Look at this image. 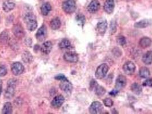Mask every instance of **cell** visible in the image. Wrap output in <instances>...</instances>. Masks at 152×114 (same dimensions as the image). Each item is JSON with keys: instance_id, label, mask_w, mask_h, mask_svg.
<instances>
[{"instance_id": "obj_1", "label": "cell", "mask_w": 152, "mask_h": 114, "mask_svg": "<svg viewBox=\"0 0 152 114\" xmlns=\"http://www.w3.org/2000/svg\"><path fill=\"white\" fill-rule=\"evenodd\" d=\"M24 22L27 29L30 32L34 31L37 27V22L35 16L33 13H28L24 17Z\"/></svg>"}, {"instance_id": "obj_2", "label": "cell", "mask_w": 152, "mask_h": 114, "mask_svg": "<svg viewBox=\"0 0 152 114\" xmlns=\"http://www.w3.org/2000/svg\"><path fill=\"white\" fill-rule=\"evenodd\" d=\"M17 82L16 79H10L8 82V86L5 90V97L7 99H12L14 96L16 92Z\"/></svg>"}, {"instance_id": "obj_3", "label": "cell", "mask_w": 152, "mask_h": 114, "mask_svg": "<svg viewBox=\"0 0 152 114\" xmlns=\"http://www.w3.org/2000/svg\"><path fill=\"white\" fill-rule=\"evenodd\" d=\"M62 7L66 13L72 14L76 11V1L75 0H64L62 2Z\"/></svg>"}, {"instance_id": "obj_4", "label": "cell", "mask_w": 152, "mask_h": 114, "mask_svg": "<svg viewBox=\"0 0 152 114\" xmlns=\"http://www.w3.org/2000/svg\"><path fill=\"white\" fill-rule=\"evenodd\" d=\"M109 71V67L106 63H102L100 65L95 72L96 78L98 79H103L107 74Z\"/></svg>"}, {"instance_id": "obj_5", "label": "cell", "mask_w": 152, "mask_h": 114, "mask_svg": "<svg viewBox=\"0 0 152 114\" xmlns=\"http://www.w3.org/2000/svg\"><path fill=\"white\" fill-rule=\"evenodd\" d=\"M25 70L24 65L18 62L13 63L11 66V70L12 73L18 76L22 74Z\"/></svg>"}, {"instance_id": "obj_6", "label": "cell", "mask_w": 152, "mask_h": 114, "mask_svg": "<svg viewBox=\"0 0 152 114\" xmlns=\"http://www.w3.org/2000/svg\"><path fill=\"white\" fill-rule=\"evenodd\" d=\"M135 64L132 61H127L124 63L122 67V69L124 72L127 75H131L135 72Z\"/></svg>"}, {"instance_id": "obj_7", "label": "cell", "mask_w": 152, "mask_h": 114, "mask_svg": "<svg viewBox=\"0 0 152 114\" xmlns=\"http://www.w3.org/2000/svg\"><path fill=\"white\" fill-rule=\"evenodd\" d=\"M103 110V106L100 102H93L89 107V113L92 114H101Z\"/></svg>"}, {"instance_id": "obj_8", "label": "cell", "mask_w": 152, "mask_h": 114, "mask_svg": "<svg viewBox=\"0 0 152 114\" xmlns=\"http://www.w3.org/2000/svg\"><path fill=\"white\" fill-rule=\"evenodd\" d=\"M59 87L62 91H64L67 94H70L73 90L72 84L68 79L61 81L59 84Z\"/></svg>"}, {"instance_id": "obj_9", "label": "cell", "mask_w": 152, "mask_h": 114, "mask_svg": "<svg viewBox=\"0 0 152 114\" xmlns=\"http://www.w3.org/2000/svg\"><path fill=\"white\" fill-rule=\"evenodd\" d=\"M47 37V29L45 25H42V27L38 30L36 33L35 37L37 40L40 42L43 41Z\"/></svg>"}, {"instance_id": "obj_10", "label": "cell", "mask_w": 152, "mask_h": 114, "mask_svg": "<svg viewBox=\"0 0 152 114\" xmlns=\"http://www.w3.org/2000/svg\"><path fill=\"white\" fill-rule=\"evenodd\" d=\"M64 59L69 63H77L78 61V55L75 52H67L64 55Z\"/></svg>"}, {"instance_id": "obj_11", "label": "cell", "mask_w": 152, "mask_h": 114, "mask_svg": "<svg viewBox=\"0 0 152 114\" xmlns=\"http://www.w3.org/2000/svg\"><path fill=\"white\" fill-rule=\"evenodd\" d=\"M12 31L15 35V37L17 38H22L25 36V31L24 30V28L21 25L17 24L15 25L12 28Z\"/></svg>"}, {"instance_id": "obj_12", "label": "cell", "mask_w": 152, "mask_h": 114, "mask_svg": "<svg viewBox=\"0 0 152 114\" xmlns=\"http://www.w3.org/2000/svg\"><path fill=\"white\" fill-rule=\"evenodd\" d=\"M65 102V98L62 95H59L54 97L51 102V105L55 108H59L61 107Z\"/></svg>"}, {"instance_id": "obj_13", "label": "cell", "mask_w": 152, "mask_h": 114, "mask_svg": "<svg viewBox=\"0 0 152 114\" xmlns=\"http://www.w3.org/2000/svg\"><path fill=\"white\" fill-rule=\"evenodd\" d=\"M100 8V3L98 0H92L88 6L87 10L90 13H95Z\"/></svg>"}, {"instance_id": "obj_14", "label": "cell", "mask_w": 152, "mask_h": 114, "mask_svg": "<svg viewBox=\"0 0 152 114\" xmlns=\"http://www.w3.org/2000/svg\"><path fill=\"white\" fill-rule=\"evenodd\" d=\"M127 79L125 76L123 75H119L116 80V88L119 90L125 87L127 85Z\"/></svg>"}, {"instance_id": "obj_15", "label": "cell", "mask_w": 152, "mask_h": 114, "mask_svg": "<svg viewBox=\"0 0 152 114\" xmlns=\"http://www.w3.org/2000/svg\"><path fill=\"white\" fill-rule=\"evenodd\" d=\"M114 6L115 4L114 0H106L104 5V9L106 13L110 14L113 13Z\"/></svg>"}, {"instance_id": "obj_16", "label": "cell", "mask_w": 152, "mask_h": 114, "mask_svg": "<svg viewBox=\"0 0 152 114\" xmlns=\"http://www.w3.org/2000/svg\"><path fill=\"white\" fill-rule=\"evenodd\" d=\"M107 27H108L107 21L106 20H104L98 22V24H97L96 29L100 34L103 35L105 33Z\"/></svg>"}, {"instance_id": "obj_17", "label": "cell", "mask_w": 152, "mask_h": 114, "mask_svg": "<svg viewBox=\"0 0 152 114\" xmlns=\"http://www.w3.org/2000/svg\"><path fill=\"white\" fill-rule=\"evenodd\" d=\"M52 48H53V44L51 43V42L48 41L42 44L40 48V50L43 54L47 55L51 53Z\"/></svg>"}, {"instance_id": "obj_18", "label": "cell", "mask_w": 152, "mask_h": 114, "mask_svg": "<svg viewBox=\"0 0 152 114\" xmlns=\"http://www.w3.org/2000/svg\"><path fill=\"white\" fill-rule=\"evenodd\" d=\"M15 7V3L10 0H7L4 2L2 4V9L6 13H8L12 10Z\"/></svg>"}, {"instance_id": "obj_19", "label": "cell", "mask_w": 152, "mask_h": 114, "mask_svg": "<svg viewBox=\"0 0 152 114\" xmlns=\"http://www.w3.org/2000/svg\"><path fill=\"white\" fill-rule=\"evenodd\" d=\"M152 39L150 38L145 37L141 38V39L140 40L139 45L141 47H142L143 49H146V48L150 47L152 44Z\"/></svg>"}, {"instance_id": "obj_20", "label": "cell", "mask_w": 152, "mask_h": 114, "mask_svg": "<svg viewBox=\"0 0 152 114\" xmlns=\"http://www.w3.org/2000/svg\"><path fill=\"white\" fill-rule=\"evenodd\" d=\"M51 10V6L49 2L43 4L41 6V11L43 16H47L49 14Z\"/></svg>"}, {"instance_id": "obj_21", "label": "cell", "mask_w": 152, "mask_h": 114, "mask_svg": "<svg viewBox=\"0 0 152 114\" xmlns=\"http://www.w3.org/2000/svg\"><path fill=\"white\" fill-rule=\"evenodd\" d=\"M142 61L146 65H149L152 63V51H149L145 53L143 57Z\"/></svg>"}, {"instance_id": "obj_22", "label": "cell", "mask_w": 152, "mask_h": 114, "mask_svg": "<svg viewBox=\"0 0 152 114\" xmlns=\"http://www.w3.org/2000/svg\"><path fill=\"white\" fill-rule=\"evenodd\" d=\"M151 22L148 19H143V20H141L139 22H136L135 24V27L136 28H138V29H143L149 27L151 25Z\"/></svg>"}, {"instance_id": "obj_23", "label": "cell", "mask_w": 152, "mask_h": 114, "mask_svg": "<svg viewBox=\"0 0 152 114\" xmlns=\"http://www.w3.org/2000/svg\"><path fill=\"white\" fill-rule=\"evenodd\" d=\"M22 60L26 63H30L33 61V57L29 52L26 51L22 55Z\"/></svg>"}, {"instance_id": "obj_24", "label": "cell", "mask_w": 152, "mask_h": 114, "mask_svg": "<svg viewBox=\"0 0 152 114\" xmlns=\"http://www.w3.org/2000/svg\"><path fill=\"white\" fill-rule=\"evenodd\" d=\"M130 89H131V91H132L135 94L137 95H140V94L142 93V91H143L142 87H141L139 84H138V83H133V84L131 85Z\"/></svg>"}, {"instance_id": "obj_25", "label": "cell", "mask_w": 152, "mask_h": 114, "mask_svg": "<svg viewBox=\"0 0 152 114\" xmlns=\"http://www.w3.org/2000/svg\"><path fill=\"white\" fill-rule=\"evenodd\" d=\"M50 25L53 30L59 29L61 25V22L59 18L56 17L53 18L51 21Z\"/></svg>"}, {"instance_id": "obj_26", "label": "cell", "mask_w": 152, "mask_h": 114, "mask_svg": "<svg viewBox=\"0 0 152 114\" xmlns=\"http://www.w3.org/2000/svg\"><path fill=\"white\" fill-rule=\"evenodd\" d=\"M139 75L142 78H148L151 75L150 71L146 67H142L139 70Z\"/></svg>"}, {"instance_id": "obj_27", "label": "cell", "mask_w": 152, "mask_h": 114, "mask_svg": "<svg viewBox=\"0 0 152 114\" xmlns=\"http://www.w3.org/2000/svg\"><path fill=\"white\" fill-rule=\"evenodd\" d=\"M13 111V106L10 102H7L2 109V113L4 114H10Z\"/></svg>"}, {"instance_id": "obj_28", "label": "cell", "mask_w": 152, "mask_h": 114, "mask_svg": "<svg viewBox=\"0 0 152 114\" xmlns=\"http://www.w3.org/2000/svg\"><path fill=\"white\" fill-rule=\"evenodd\" d=\"M59 47L61 49H69L72 47V45L70 41L65 38L59 42Z\"/></svg>"}, {"instance_id": "obj_29", "label": "cell", "mask_w": 152, "mask_h": 114, "mask_svg": "<svg viewBox=\"0 0 152 114\" xmlns=\"http://www.w3.org/2000/svg\"><path fill=\"white\" fill-rule=\"evenodd\" d=\"M94 90H95L96 94L99 97L103 96L106 93V90H105V88L102 87L101 86L98 85L95 87Z\"/></svg>"}, {"instance_id": "obj_30", "label": "cell", "mask_w": 152, "mask_h": 114, "mask_svg": "<svg viewBox=\"0 0 152 114\" xmlns=\"http://www.w3.org/2000/svg\"><path fill=\"white\" fill-rule=\"evenodd\" d=\"M76 21L78 22V24L80 25H81L82 27H83L84 25L85 21H86V19L84 15L82 14H79L78 15H77L76 18Z\"/></svg>"}, {"instance_id": "obj_31", "label": "cell", "mask_w": 152, "mask_h": 114, "mask_svg": "<svg viewBox=\"0 0 152 114\" xmlns=\"http://www.w3.org/2000/svg\"><path fill=\"white\" fill-rule=\"evenodd\" d=\"M117 42L120 46H124L127 44V39L123 35H119L117 38Z\"/></svg>"}, {"instance_id": "obj_32", "label": "cell", "mask_w": 152, "mask_h": 114, "mask_svg": "<svg viewBox=\"0 0 152 114\" xmlns=\"http://www.w3.org/2000/svg\"><path fill=\"white\" fill-rule=\"evenodd\" d=\"M0 39L2 42L6 43L8 40V33L7 31L3 32L0 35Z\"/></svg>"}, {"instance_id": "obj_33", "label": "cell", "mask_w": 152, "mask_h": 114, "mask_svg": "<svg viewBox=\"0 0 152 114\" xmlns=\"http://www.w3.org/2000/svg\"><path fill=\"white\" fill-rule=\"evenodd\" d=\"M103 103H104V105L108 107H111L113 105V101L111 99L109 98H105V99H104Z\"/></svg>"}, {"instance_id": "obj_34", "label": "cell", "mask_w": 152, "mask_h": 114, "mask_svg": "<svg viewBox=\"0 0 152 114\" xmlns=\"http://www.w3.org/2000/svg\"><path fill=\"white\" fill-rule=\"evenodd\" d=\"M117 30V25L116 23L114 21H112L110 23V33L111 34H113L116 32Z\"/></svg>"}, {"instance_id": "obj_35", "label": "cell", "mask_w": 152, "mask_h": 114, "mask_svg": "<svg viewBox=\"0 0 152 114\" xmlns=\"http://www.w3.org/2000/svg\"><path fill=\"white\" fill-rule=\"evenodd\" d=\"M8 71L6 67L4 65H0V77H4L7 74Z\"/></svg>"}, {"instance_id": "obj_36", "label": "cell", "mask_w": 152, "mask_h": 114, "mask_svg": "<svg viewBox=\"0 0 152 114\" xmlns=\"http://www.w3.org/2000/svg\"><path fill=\"white\" fill-rule=\"evenodd\" d=\"M143 86L144 87H152V78L147 79L143 83Z\"/></svg>"}, {"instance_id": "obj_37", "label": "cell", "mask_w": 152, "mask_h": 114, "mask_svg": "<svg viewBox=\"0 0 152 114\" xmlns=\"http://www.w3.org/2000/svg\"><path fill=\"white\" fill-rule=\"evenodd\" d=\"M54 78L57 80H61V81H62V80H67V78L65 77V76L63 74H59V75H57V76H56L54 77Z\"/></svg>"}, {"instance_id": "obj_38", "label": "cell", "mask_w": 152, "mask_h": 114, "mask_svg": "<svg viewBox=\"0 0 152 114\" xmlns=\"http://www.w3.org/2000/svg\"><path fill=\"white\" fill-rule=\"evenodd\" d=\"M98 83L94 80V79H92V80L91 81L90 83V90H93L94 89L95 87L98 85Z\"/></svg>"}, {"instance_id": "obj_39", "label": "cell", "mask_w": 152, "mask_h": 114, "mask_svg": "<svg viewBox=\"0 0 152 114\" xmlns=\"http://www.w3.org/2000/svg\"><path fill=\"white\" fill-rule=\"evenodd\" d=\"M119 92V90H118L117 89L115 88V89H113L111 92H109V94H110L111 96H113V97H115L117 95V94Z\"/></svg>"}, {"instance_id": "obj_40", "label": "cell", "mask_w": 152, "mask_h": 114, "mask_svg": "<svg viewBox=\"0 0 152 114\" xmlns=\"http://www.w3.org/2000/svg\"><path fill=\"white\" fill-rule=\"evenodd\" d=\"M25 44L27 46H30L31 44H32V40L30 38H26V39L25 40Z\"/></svg>"}, {"instance_id": "obj_41", "label": "cell", "mask_w": 152, "mask_h": 114, "mask_svg": "<svg viewBox=\"0 0 152 114\" xmlns=\"http://www.w3.org/2000/svg\"><path fill=\"white\" fill-rule=\"evenodd\" d=\"M2 82L0 79V95H1V94L2 92Z\"/></svg>"}]
</instances>
